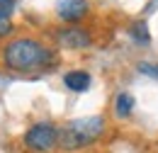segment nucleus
<instances>
[{"instance_id": "obj_5", "label": "nucleus", "mask_w": 158, "mask_h": 153, "mask_svg": "<svg viewBox=\"0 0 158 153\" xmlns=\"http://www.w3.org/2000/svg\"><path fill=\"white\" fill-rule=\"evenodd\" d=\"M59 41L71 49H83L90 44V34L83 29H63V32H59Z\"/></svg>"}, {"instance_id": "obj_3", "label": "nucleus", "mask_w": 158, "mask_h": 153, "mask_svg": "<svg viewBox=\"0 0 158 153\" xmlns=\"http://www.w3.org/2000/svg\"><path fill=\"white\" fill-rule=\"evenodd\" d=\"M24 141H27V146L32 148V151H51L56 143H59V129L54 126V124H49V122H39V124H34L27 136H24Z\"/></svg>"}, {"instance_id": "obj_9", "label": "nucleus", "mask_w": 158, "mask_h": 153, "mask_svg": "<svg viewBox=\"0 0 158 153\" xmlns=\"http://www.w3.org/2000/svg\"><path fill=\"white\" fill-rule=\"evenodd\" d=\"M139 71H141V73H146V76L158 78V66H156V63H139Z\"/></svg>"}, {"instance_id": "obj_4", "label": "nucleus", "mask_w": 158, "mask_h": 153, "mask_svg": "<svg viewBox=\"0 0 158 153\" xmlns=\"http://www.w3.org/2000/svg\"><path fill=\"white\" fill-rule=\"evenodd\" d=\"M56 12L66 22H78L88 12V2L85 0H56Z\"/></svg>"}, {"instance_id": "obj_11", "label": "nucleus", "mask_w": 158, "mask_h": 153, "mask_svg": "<svg viewBox=\"0 0 158 153\" xmlns=\"http://www.w3.org/2000/svg\"><path fill=\"white\" fill-rule=\"evenodd\" d=\"M12 7H15V0H0V15H7L10 17Z\"/></svg>"}, {"instance_id": "obj_10", "label": "nucleus", "mask_w": 158, "mask_h": 153, "mask_svg": "<svg viewBox=\"0 0 158 153\" xmlns=\"http://www.w3.org/2000/svg\"><path fill=\"white\" fill-rule=\"evenodd\" d=\"M10 29H12V22H10V17H7V15H0V37H5Z\"/></svg>"}, {"instance_id": "obj_7", "label": "nucleus", "mask_w": 158, "mask_h": 153, "mask_svg": "<svg viewBox=\"0 0 158 153\" xmlns=\"http://www.w3.org/2000/svg\"><path fill=\"white\" fill-rule=\"evenodd\" d=\"M131 107H134V97L129 95V93H119L117 95V114L127 117L131 112Z\"/></svg>"}, {"instance_id": "obj_2", "label": "nucleus", "mask_w": 158, "mask_h": 153, "mask_svg": "<svg viewBox=\"0 0 158 153\" xmlns=\"http://www.w3.org/2000/svg\"><path fill=\"white\" fill-rule=\"evenodd\" d=\"M46 58H49V51L34 39H17L5 49V63L10 68H17V71L41 66Z\"/></svg>"}, {"instance_id": "obj_6", "label": "nucleus", "mask_w": 158, "mask_h": 153, "mask_svg": "<svg viewBox=\"0 0 158 153\" xmlns=\"http://www.w3.org/2000/svg\"><path fill=\"white\" fill-rule=\"evenodd\" d=\"M63 83H66L68 90L83 93V90H88V85H90V76H88L85 71H71V73L63 76Z\"/></svg>"}, {"instance_id": "obj_8", "label": "nucleus", "mask_w": 158, "mask_h": 153, "mask_svg": "<svg viewBox=\"0 0 158 153\" xmlns=\"http://www.w3.org/2000/svg\"><path fill=\"white\" fill-rule=\"evenodd\" d=\"M131 32H134L136 41H148V27H146V22H136Z\"/></svg>"}, {"instance_id": "obj_1", "label": "nucleus", "mask_w": 158, "mask_h": 153, "mask_svg": "<svg viewBox=\"0 0 158 153\" xmlns=\"http://www.w3.org/2000/svg\"><path fill=\"white\" fill-rule=\"evenodd\" d=\"M102 129H105V122H102L100 117H85V119L68 122L59 131V146L63 151L83 148V146L93 143L95 139H100Z\"/></svg>"}]
</instances>
